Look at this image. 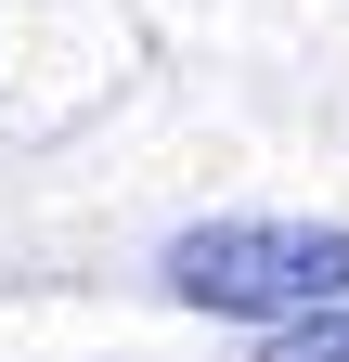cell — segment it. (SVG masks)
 <instances>
[{
    "mask_svg": "<svg viewBox=\"0 0 349 362\" xmlns=\"http://www.w3.org/2000/svg\"><path fill=\"white\" fill-rule=\"evenodd\" d=\"M155 285L259 337L311 324V310H349V220H194V233H168Z\"/></svg>",
    "mask_w": 349,
    "mask_h": 362,
    "instance_id": "cell-1",
    "label": "cell"
},
{
    "mask_svg": "<svg viewBox=\"0 0 349 362\" xmlns=\"http://www.w3.org/2000/svg\"><path fill=\"white\" fill-rule=\"evenodd\" d=\"M259 362H349V310H311V324H272Z\"/></svg>",
    "mask_w": 349,
    "mask_h": 362,
    "instance_id": "cell-2",
    "label": "cell"
}]
</instances>
